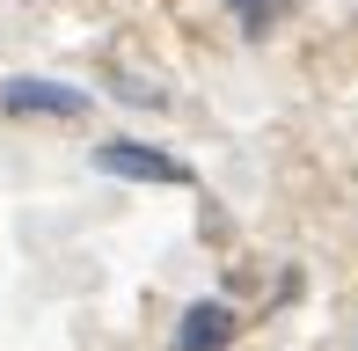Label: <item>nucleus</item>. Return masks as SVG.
I'll use <instances>...</instances> for the list:
<instances>
[{
    "label": "nucleus",
    "mask_w": 358,
    "mask_h": 351,
    "mask_svg": "<svg viewBox=\"0 0 358 351\" xmlns=\"http://www.w3.org/2000/svg\"><path fill=\"white\" fill-rule=\"evenodd\" d=\"M227 344H234V308H220V300L183 308V322H176V351H227Z\"/></svg>",
    "instance_id": "nucleus-3"
},
{
    "label": "nucleus",
    "mask_w": 358,
    "mask_h": 351,
    "mask_svg": "<svg viewBox=\"0 0 358 351\" xmlns=\"http://www.w3.org/2000/svg\"><path fill=\"white\" fill-rule=\"evenodd\" d=\"M285 8H292V0H227V15H234L241 37H271V29L285 22Z\"/></svg>",
    "instance_id": "nucleus-4"
},
{
    "label": "nucleus",
    "mask_w": 358,
    "mask_h": 351,
    "mask_svg": "<svg viewBox=\"0 0 358 351\" xmlns=\"http://www.w3.org/2000/svg\"><path fill=\"white\" fill-rule=\"evenodd\" d=\"M0 110H15V117H88V88H73V81H37V73H15V81L0 88Z\"/></svg>",
    "instance_id": "nucleus-2"
},
{
    "label": "nucleus",
    "mask_w": 358,
    "mask_h": 351,
    "mask_svg": "<svg viewBox=\"0 0 358 351\" xmlns=\"http://www.w3.org/2000/svg\"><path fill=\"white\" fill-rule=\"evenodd\" d=\"M95 169H103V176H124V183H169V190H190V183H198L190 162H176V154H161V147H139V139H103V147H95Z\"/></svg>",
    "instance_id": "nucleus-1"
}]
</instances>
